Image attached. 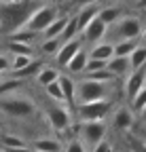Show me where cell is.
<instances>
[{"label":"cell","instance_id":"cell-18","mask_svg":"<svg viewBox=\"0 0 146 152\" xmlns=\"http://www.w3.org/2000/svg\"><path fill=\"white\" fill-rule=\"evenodd\" d=\"M140 42H142V38H127V40H117V42H112L114 55H117V57H127Z\"/></svg>","mask_w":146,"mask_h":152},{"label":"cell","instance_id":"cell-40","mask_svg":"<svg viewBox=\"0 0 146 152\" xmlns=\"http://www.w3.org/2000/svg\"><path fill=\"white\" fill-rule=\"evenodd\" d=\"M2 152H36L30 146H19V148H2Z\"/></svg>","mask_w":146,"mask_h":152},{"label":"cell","instance_id":"cell-1","mask_svg":"<svg viewBox=\"0 0 146 152\" xmlns=\"http://www.w3.org/2000/svg\"><path fill=\"white\" fill-rule=\"evenodd\" d=\"M40 0H30L23 4H13V2H2L0 4V32H13L23 28L28 15L38 7Z\"/></svg>","mask_w":146,"mask_h":152},{"label":"cell","instance_id":"cell-25","mask_svg":"<svg viewBox=\"0 0 146 152\" xmlns=\"http://www.w3.org/2000/svg\"><path fill=\"white\" fill-rule=\"evenodd\" d=\"M129 106H131V112L134 114H142L144 112V106H146V87H142L138 93H134L129 97Z\"/></svg>","mask_w":146,"mask_h":152},{"label":"cell","instance_id":"cell-42","mask_svg":"<svg viewBox=\"0 0 146 152\" xmlns=\"http://www.w3.org/2000/svg\"><path fill=\"white\" fill-rule=\"evenodd\" d=\"M45 2H55V0H45Z\"/></svg>","mask_w":146,"mask_h":152},{"label":"cell","instance_id":"cell-9","mask_svg":"<svg viewBox=\"0 0 146 152\" xmlns=\"http://www.w3.org/2000/svg\"><path fill=\"white\" fill-rule=\"evenodd\" d=\"M106 32H108V26L106 23H102L100 21V19H98V15L93 17V19H91V21L83 28V36H85V40L87 42H100V40H104V36H106Z\"/></svg>","mask_w":146,"mask_h":152},{"label":"cell","instance_id":"cell-16","mask_svg":"<svg viewBox=\"0 0 146 152\" xmlns=\"http://www.w3.org/2000/svg\"><path fill=\"white\" fill-rule=\"evenodd\" d=\"M119 17H123V9H121V7H117V4L98 9V19H100L102 23H106V26H112Z\"/></svg>","mask_w":146,"mask_h":152},{"label":"cell","instance_id":"cell-22","mask_svg":"<svg viewBox=\"0 0 146 152\" xmlns=\"http://www.w3.org/2000/svg\"><path fill=\"white\" fill-rule=\"evenodd\" d=\"M57 76H59V72H57L55 68L43 66L38 72L34 74V78H36V83H38L40 87H45V85H49V83H53V80H57Z\"/></svg>","mask_w":146,"mask_h":152},{"label":"cell","instance_id":"cell-28","mask_svg":"<svg viewBox=\"0 0 146 152\" xmlns=\"http://www.w3.org/2000/svg\"><path fill=\"white\" fill-rule=\"evenodd\" d=\"M79 36V28H76V19L74 17H68V21H66V26H64V30H62V34L57 36L62 42H66V40H72V38H76Z\"/></svg>","mask_w":146,"mask_h":152},{"label":"cell","instance_id":"cell-14","mask_svg":"<svg viewBox=\"0 0 146 152\" xmlns=\"http://www.w3.org/2000/svg\"><path fill=\"white\" fill-rule=\"evenodd\" d=\"M106 70L110 72L114 78H117V76H125L127 72H129V61H127V57H117V55H112L110 59L106 61Z\"/></svg>","mask_w":146,"mask_h":152},{"label":"cell","instance_id":"cell-12","mask_svg":"<svg viewBox=\"0 0 146 152\" xmlns=\"http://www.w3.org/2000/svg\"><path fill=\"white\" fill-rule=\"evenodd\" d=\"M57 85L62 89V95H64V104H74V91H76V80L72 78L70 74H59L57 76Z\"/></svg>","mask_w":146,"mask_h":152},{"label":"cell","instance_id":"cell-7","mask_svg":"<svg viewBox=\"0 0 146 152\" xmlns=\"http://www.w3.org/2000/svg\"><path fill=\"white\" fill-rule=\"evenodd\" d=\"M79 131H81V142L85 144V148H93L98 142L104 140L106 135V123L104 121H85L79 125Z\"/></svg>","mask_w":146,"mask_h":152},{"label":"cell","instance_id":"cell-39","mask_svg":"<svg viewBox=\"0 0 146 152\" xmlns=\"http://www.w3.org/2000/svg\"><path fill=\"white\" fill-rule=\"evenodd\" d=\"M68 2H70V7L81 9V7H87V4H98L100 0H68Z\"/></svg>","mask_w":146,"mask_h":152},{"label":"cell","instance_id":"cell-5","mask_svg":"<svg viewBox=\"0 0 146 152\" xmlns=\"http://www.w3.org/2000/svg\"><path fill=\"white\" fill-rule=\"evenodd\" d=\"M76 106V116L81 123L85 121H104L106 114L112 110V102L108 99H95V102H87V104H74Z\"/></svg>","mask_w":146,"mask_h":152},{"label":"cell","instance_id":"cell-13","mask_svg":"<svg viewBox=\"0 0 146 152\" xmlns=\"http://www.w3.org/2000/svg\"><path fill=\"white\" fill-rule=\"evenodd\" d=\"M112 55H114V47H112V42H106V40L95 42L91 47V51H89L91 59H100V61H108Z\"/></svg>","mask_w":146,"mask_h":152},{"label":"cell","instance_id":"cell-43","mask_svg":"<svg viewBox=\"0 0 146 152\" xmlns=\"http://www.w3.org/2000/svg\"><path fill=\"white\" fill-rule=\"evenodd\" d=\"M2 78H4V74H0V80H2Z\"/></svg>","mask_w":146,"mask_h":152},{"label":"cell","instance_id":"cell-35","mask_svg":"<svg viewBox=\"0 0 146 152\" xmlns=\"http://www.w3.org/2000/svg\"><path fill=\"white\" fill-rule=\"evenodd\" d=\"M66 152H87V148H85V144L79 137H72L68 142V146H66Z\"/></svg>","mask_w":146,"mask_h":152},{"label":"cell","instance_id":"cell-3","mask_svg":"<svg viewBox=\"0 0 146 152\" xmlns=\"http://www.w3.org/2000/svg\"><path fill=\"white\" fill-rule=\"evenodd\" d=\"M112 95V89L108 83H95L83 78L76 83L74 91V104H87V102H95V99H108Z\"/></svg>","mask_w":146,"mask_h":152},{"label":"cell","instance_id":"cell-27","mask_svg":"<svg viewBox=\"0 0 146 152\" xmlns=\"http://www.w3.org/2000/svg\"><path fill=\"white\" fill-rule=\"evenodd\" d=\"M23 83H26V80L17 78V76H11V78H7V80L2 78V80H0V95H9V93H13V91H17V89H21Z\"/></svg>","mask_w":146,"mask_h":152},{"label":"cell","instance_id":"cell-41","mask_svg":"<svg viewBox=\"0 0 146 152\" xmlns=\"http://www.w3.org/2000/svg\"><path fill=\"white\" fill-rule=\"evenodd\" d=\"M7 2H13V4H23V2H30V0H7Z\"/></svg>","mask_w":146,"mask_h":152},{"label":"cell","instance_id":"cell-34","mask_svg":"<svg viewBox=\"0 0 146 152\" xmlns=\"http://www.w3.org/2000/svg\"><path fill=\"white\" fill-rule=\"evenodd\" d=\"M0 142H2L4 148H19V146H26V142L21 137L13 135V133H7V135H0Z\"/></svg>","mask_w":146,"mask_h":152},{"label":"cell","instance_id":"cell-32","mask_svg":"<svg viewBox=\"0 0 146 152\" xmlns=\"http://www.w3.org/2000/svg\"><path fill=\"white\" fill-rule=\"evenodd\" d=\"M32 61V55H11V66H9V72H17L19 68H23L26 64Z\"/></svg>","mask_w":146,"mask_h":152},{"label":"cell","instance_id":"cell-11","mask_svg":"<svg viewBox=\"0 0 146 152\" xmlns=\"http://www.w3.org/2000/svg\"><path fill=\"white\" fill-rule=\"evenodd\" d=\"M142 87H144V68L127 72V80H125V95L127 97H131L134 93H138Z\"/></svg>","mask_w":146,"mask_h":152},{"label":"cell","instance_id":"cell-6","mask_svg":"<svg viewBox=\"0 0 146 152\" xmlns=\"http://www.w3.org/2000/svg\"><path fill=\"white\" fill-rule=\"evenodd\" d=\"M114 28V36L117 40H127V38H142V21L136 15H127V17H119L112 26Z\"/></svg>","mask_w":146,"mask_h":152},{"label":"cell","instance_id":"cell-38","mask_svg":"<svg viewBox=\"0 0 146 152\" xmlns=\"http://www.w3.org/2000/svg\"><path fill=\"white\" fill-rule=\"evenodd\" d=\"M9 66H11V57L7 53H0V74L9 72Z\"/></svg>","mask_w":146,"mask_h":152},{"label":"cell","instance_id":"cell-20","mask_svg":"<svg viewBox=\"0 0 146 152\" xmlns=\"http://www.w3.org/2000/svg\"><path fill=\"white\" fill-rule=\"evenodd\" d=\"M38 36H40L38 32H32V30H28V28H19V30H13V32H11V40L23 42V45H34Z\"/></svg>","mask_w":146,"mask_h":152},{"label":"cell","instance_id":"cell-45","mask_svg":"<svg viewBox=\"0 0 146 152\" xmlns=\"http://www.w3.org/2000/svg\"><path fill=\"white\" fill-rule=\"evenodd\" d=\"M0 152H2V150H0Z\"/></svg>","mask_w":146,"mask_h":152},{"label":"cell","instance_id":"cell-8","mask_svg":"<svg viewBox=\"0 0 146 152\" xmlns=\"http://www.w3.org/2000/svg\"><path fill=\"white\" fill-rule=\"evenodd\" d=\"M81 47H83V40H81L79 36H76V38H72V40L62 42L59 49H57V53L53 55V57H55V64H57L59 68H66V64L72 59V55H74Z\"/></svg>","mask_w":146,"mask_h":152},{"label":"cell","instance_id":"cell-19","mask_svg":"<svg viewBox=\"0 0 146 152\" xmlns=\"http://www.w3.org/2000/svg\"><path fill=\"white\" fill-rule=\"evenodd\" d=\"M127 61H129V72L131 70H138V68H142L144 66V61H146V47L140 42L129 55H127Z\"/></svg>","mask_w":146,"mask_h":152},{"label":"cell","instance_id":"cell-24","mask_svg":"<svg viewBox=\"0 0 146 152\" xmlns=\"http://www.w3.org/2000/svg\"><path fill=\"white\" fill-rule=\"evenodd\" d=\"M43 68V61H38V59H32L30 64H26L23 68H19L17 72H13V76H17V78H21V80H26V78H30V76H34L36 72H38Z\"/></svg>","mask_w":146,"mask_h":152},{"label":"cell","instance_id":"cell-31","mask_svg":"<svg viewBox=\"0 0 146 152\" xmlns=\"http://www.w3.org/2000/svg\"><path fill=\"white\" fill-rule=\"evenodd\" d=\"M59 45H62L59 38H45L43 45H40V51H43L45 55H55L57 49H59Z\"/></svg>","mask_w":146,"mask_h":152},{"label":"cell","instance_id":"cell-23","mask_svg":"<svg viewBox=\"0 0 146 152\" xmlns=\"http://www.w3.org/2000/svg\"><path fill=\"white\" fill-rule=\"evenodd\" d=\"M66 21H68V17H55V19H53V21L43 30V36H45V38H57V36L62 34V30H64Z\"/></svg>","mask_w":146,"mask_h":152},{"label":"cell","instance_id":"cell-37","mask_svg":"<svg viewBox=\"0 0 146 152\" xmlns=\"http://www.w3.org/2000/svg\"><path fill=\"white\" fill-rule=\"evenodd\" d=\"M91 152H112V146L108 144L106 140H102V142H98L93 148H91Z\"/></svg>","mask_w":146,"mask_h":152},{"label":"cell","instance_id":"cell-30","mask_svg":"<svg viewBox=\"0 0 146 152\" xmlns=\"http://www.w3.org/2000/svg\"><path fill=\"white\" fill-rule=\"evenodd\" d=\"M7 49H9V53L11 55H32V45H23V42H15V40H9V45H7Z\"/></svg>","mask_w":146,"mask_h":152},{"label":"cell","instance_id":"cell-36","mask_svg":"<svg viewBox=\"0 0 146 152\" xmlns=\"http://www.w3.org/2000/svg\"><path fill=\"white\" fill-rule=\"evenodd\" d=\"M102 68H106V61H100V59H87V64H85V70H83V74L85 72H93V70H102Z\"/></svg>","mask_w":146,"mask_h":152},{"label":"cell","instance_id":"cell-26","mask_svg":"<svg viewBox=\"0 0 146 152\" xmlns=\"http://www.w3.org/2000/svg\"><path fill=\"white\" fill-rule=\"evenodd\" d=\"M36 152H59L62 150V144L57 142V140H36L34 142V146H32Z\"/></svg>","mask_w":146,"mask_h":152},{"label":"cell","instance_id":"cell-4","mask_svg":"<svg viewBox=\"0 0 146 152\" xmlns=\"http://www.w3.org/2000/svg\"><path fill=\"white\" fill-rule=\"evenodd\" d=\"M55 17H57V7H55V4H38V7H36V9L28 15L23 28L43 34V30H45Z\"/></svg>","mask_w":146,"mask_h":152},{"label":"cell","instance_id":"cell-44","mask_svg":"<svg viewBox=\"0 0 146 152\" xmlns=\"http://www.w3.org/2000/svg\"><path fill=\"white\" fill-rule=\"evenodd\" d=\"M2 2H7V0H0V4H2Z\"/></svg>","mask_w":146,"mask_h":152},{"label":"cell","instance_id":"cell-10","mask_svg":"<svg viewBox=\"0 0 146 152\" xmlns=\"http://www.w3.org/2000/svg\"><path fill=\"white\" fill-rule=\"evenodd\" d=\"M47 116H49V123H51V127L55 131H66L70 127V112L66 108H62V106L51 108L47 112Z\"/></svg>","mask_w":146,"mask_h":152},{"label":"cell","instance_id":"cell-17","mask_svg":"<svg viewBox=\"0 0 146 152\" xmlns=\"http://www.w3.org/2000/svg\"><path fill=\"white\" fill-rule=\"evenodd\" d=\"M87 59H89V53L81 47L74 55H72V59L66 64V68L72 72V74H83V70H85V64H87Z\"/></svg>","mask_w":146,"mask_h":152},{"label":"cell","instance_id":"cell-21","mask_svg":"<svg viewBox=\"0 0 146 152\" xmlns=\"http://www.w3.org/2000/svg\"><path fill=\"white\" fill-rule=\"evenodd\" d=\"M131 125H134V112L127 110V108L117 110V114H114V127L127 131V129H131Z\"/></svg>","mask_w":146,"mask_h":152},{"label":"cell","instance_id":"cell-33","mask_svg":"<svg viewBox=\"0 0 146 152\" xmlns=\"http://www.w3.org/2000/svg\"><path fill=\"white\" fill-rule=\"evenodd\" d=\"M45 93L49 95V97H51L53 102H62V104H64V95H62V89H59L57 80H53V83L45 85Z\"/></svg>","mask_w":146,"mask_h":152},{"label":"cell","instance_id":"cell-2","mask_svg":"<svg viewBox=\"0 0 146 152\" xmlns=\"http://www.w3.org/2000/svg\"><path fill=\"white\" fill-rule=\"evenodd\" d=\"M0 112L11 118H28L36 112V104L30 97L9 93V95H0Z\"/></svg>","mask_w":146,"mask_h":152},{"label":"cell","instance_id":"cell-29","mask_svg":"<svg viewBox=\"0 0 146 152\" xmlns=\"http://www.w3.org/2000/svg\"><path fill=\"white\" fill-rule=\"evenodd\" d=\"M83 78L95 80V83H108V85H110V83L114 80V76L108 72L106 68H102V70H93V72H85V74H83Z\"/></svg>","mask_w":146,"mask_h":152},{"label":"cell","instance_id":"cell-15","mask_svg":"<svg viewBox=\"0 0 146 152\" xmlns=\"http://www.w3.org/2000/svg\"><path fill=\"white\" fill-rule=\"evenodd\" d=\"M98 4H87V7H81L79 9V13L74 15V19H76V28H79V34L83 32V28L91 21V19H93L95 15H98Z\"/></svg>","mask_w":146,"mask_h":152}]
</instances>
